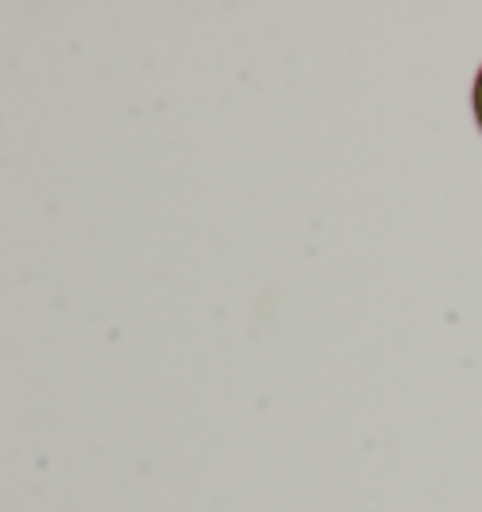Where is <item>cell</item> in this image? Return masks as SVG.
<instances>
[{
	"instance_id": "6da1fadb",
	"label": "cell",
	"mask_w": 482,
	"mask_h": 512,
	"mask_svg": "<svg viewBox=\"0 0 482 512\" xmlns=\"http://www.w3.org/2000/svg\"><path fill=\"white\" fill-rule=\"evenodd\" d=\"M471 110H475V125H479V132H482V68H479V76H475V87H471Z\"/></svg>"
}]
</instances>
